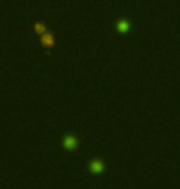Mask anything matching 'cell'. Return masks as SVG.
Returning <instances> with one entry per match:
<instances>
[{"mask_svg": "<svg viewBox=\"0 0 180 189\" xmlns=\"http://www.w3.org/2000/svg\"><path fill=\"white\" fill-rule=\"evenodd\" d=\"M128 27H130L128 22H127V21H125V20L120 21V22H119V25H117V29H119V31H120V32H126V31L128 30Z\"/></svg>", "mask_w": 180, "mask_h": 189, "instance_id": "6da1fadb", "label": "cell"}, {"mask_svg": "<svg viewBox=\"0 0 180 189\" xmlns=\"http://www.w3.org/2000/svg\"><path fill=\"white\" fill-rule=\"evenodd\" d=\"M42 42H43V45H46V46H52V45H53V38H52L50 35H46V36L42 37Z\"/></svg>", "mask_w": 180, "mask_h": 189, "instance_id": "7a4b0ae2", "label": "cell"}, {"mask_svg": "<svg viewBox=\"0 0 180 189\" xmlns=\"http://www.w3.org/2000/svg\"><path fill=\"white\" fill-rule=\"evenodd\" d=\"M64 145L67 146V147H73L75 145V140L73 138V137H68L67 140H65V142H64Z\"/></svg>", "mask_w": 180, "mask_h": 189, "instance_id": "3957f363", "label": "cell"}, {"mask_svg": "<svg viewBox=\"0 0 180 189\" xmlns=\"http://www.w3.org/2000/svg\"><path fill=\"white\" fill-rule=\"evenodd\" d=\"M36 30H37L38 32H43V30H45V27H43L42 25H40V24H37V25H36Z\"/></svg>", "mask_w": 180, "mask_h": 189, "instance_id": "277c9868", "label": "cell"}]
</instances>
